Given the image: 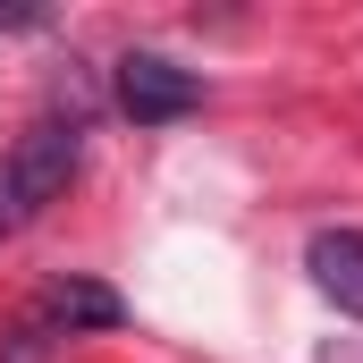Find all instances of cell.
Masks as SVG:
<instances>
[{"label":"cell","mask_w":363,"mask_h":363,"mask_svg":"<svg viewBox=\"0 0 363 363\" xmlns=\"http://www.w3.org/2000/svg\"><path fill=\"white\" fill-rule=\"evenodd\" d=\"M85 169V127H68V118H34L9 152H0V237H17V228H34L68 186Z\"/></svg>","instance_id":"1"},{"label":"cell","mask_w":363,"mask_h":363,"mask_svg":"<svg viewBox=\"0 0 363 363\" xmlns=\"http://www.w3.org/2000/svg\"><path fill=\"white\" fill-rule=\"evenodd\" d=\"M34 26H51V9H34V0H9L0 9V34H34Z\"/></svg>","instance_id":"5"},{"label":"cell","mask_w":363,"mask_h":363,"mask_svg":"<svg viewBox=\"0 0 363 363\" xmlns=\"http://www.w3.org/2000/svg\"><path fill=\"white\" fill-rule=\"evenodd\" d=\"M110 101L135 118V127H178L203 110V77L178 68L169 51H127L118 68H110Z\"/></svg>","instance_id":"2"},{"label":"cell","mask_w":363,"mask_h":363,"mask_svg":"<svg viewBox=\"0 0 363 363\" xmlns=\"http://www.w3.org/2000/svg\"><path fill=\"white\" fill-rule=\"evenodd\" d=\"M304 271H313V287H321L338 313H355V321H363V228H313Z\"/></svg>","instance_id":"4"},{"label":"cell","mask_w":363,"mask_h":363,"mask_svg":"<svg viewBox=\"0 0 363 363\" xmlns=\"http://www.w3.org/2000/svg\"><path fill=\"white\" fill-rule=\"evenodd\" d=\"M34 321L51 338H101V330H127V296L110 279H85V271H60L43 296H34Z\"/></svg>","instance_id":"3"}]
</instances>
